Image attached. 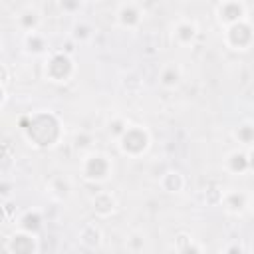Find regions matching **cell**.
<instances>
[{
	"mask_svg": "<svg viewBox=\"0 0 254 254\" xmlns=\"http://www.w3.org/2000/svg\"><path fill=\"white\" fill-rule=\"evenodd\" d=\"M119 147L125 155L139 157L149 149V133L143 127H127L119 137Z\"/></svg>",
	"mask_w": 254,
	"mask_h": 254,
	"instance_id": "obj_1",
	"label": "cell"
},
{
	"mask_svg": "<svg viewBox=\"0 0 254 254\" xmlns=\"http://www.w3.org/2000/svg\"><path fill=\"white\" fill-rule=\"evenodd\" d=\"M81 173H83V177L87 181L101 183L111 175V161L103 153H91V155H87L83 159Z\"/></svg>",
	"mask_w": 254,
	"mask_h": 254,
	"instance_id": "obj_2",
	"label": "cell"
},
{
	"mask_svg": "<svg viewBox=\"0 0 254 254\" xmlns=\"http://www.w3.org/2000/svg\"><path fill=\"white\" fill-rule=\"evenodd\" d=\"M46 75L48 79L56 83H64L73 75V62L67 54H54L50 62L46 64Z\"/></svg>",
	"mask_w": 254,
	"mask_h": 254,
	"instance_id": "obj_3",
	"label": "cell"
},
{
	"mask_svg": "<svg viewBox=\"0 0 254 254\" xmlns=\"http://www.w3.org/2000/svg\"><path fill=\"white\" fill-rule=\"evenodd\" d=\"M254 42V30L248 22L240 20L232 26H226V44L232 50H246Z\"/></svg>",
	"mask_w": 254,
	"mask_h": 254,
	"instance_id": "obj_4",
	"label": "cell"
},
{
	"mask_svg": "<svg viewBox=\"0 0 254 254\" xmlns=\"http://www.w3.org/2000/svg\"><path fill=\"white\" fill-rule=\"evenodd\" d=\"M6 250L12 252V254H34L38 250V244H36V238H34L32 232L22 230V232H16L8 240Z\"/></svg>",
	"mask_w": 254,
	"mask_h": 254,
	"instance_id": "obj_5",
	"label": "cell"
},
{
	"mask_svg": "<svg viewBox=\"0 0 254 254\" xmlns=\"http://www.w3.org/2000/svg\"><path fill=\"white\" fill-rule=\"evenodd\" d=\"M244 14H246V10L240 0H224L218 6V20L224 26H232V24L244 20Z\"/></svg>",
	"mask_w": 254,
	"mask_h": 254,
	"instance_id": "obj_6",
	"label": "cell"
},
{
	"mask_svg": "<svg viewBox=\"0 0 254 254\" xmlns=\"http://www.w3.org/2000/svg\"><path fill=\"white\" fill-rule=\"evenodd\" d=\"M115 206H117V202H115V198H113L111 192H97V194L91 198V208H93V212H95L97 216H101V218L113 214Z\"/></svg>",
	"mask_w": 254,
	"mask_h": 254,
	"instance_id": "obj_7",
	"label": "cell"
},
{
	"mask_svg": "<svg viewBox=\"0 0 254 254\" xmlns=\"http://www.w3.org/2000/svg\"><path fill=\"white\" fill-rule=\"evenodd\" d=\"M117 20L123 28H137L141 24V12L135 4H123L117 12Z\"/></svg>",
	"mask_w": 254,
	"mask_h": 254,
	"instance_id": "obj_8",
	"label": "cell"
},
{
	"mask_svg": "<svg viewBox=\"0 0 254 254\" xmlns=\"http://www.w3.org/2000/svg\"><path fill=\"white\" fill-rule=\"evenodd\" d=\"M226 169L234 175H240L244 171H248V153H242V151H232L228 157H226Z\"/></svg>",
	"mask_w": 254,
	"mask_h": 254,
	"instance_id": "obj_9",
	"label": "cell"
},
{
	"mask_svg": "<svg viewBox=\"0 0 254 254\" xmlns=\"http://www.w3.org/2000/svg\"><path fill=\"white\" fill-rule=\"evenodd\" d=\"M196 38V26L192 22H179L175 28V40L183 46L190 44Z\"/></svg>",
	"mask_w": 254,
	"mask_h": 254,
	"instance_id": "obj_10",
	"label": "cell"
},
{
	"mask_svg": "<svg viewBox=\"0 0 254 254\" xmlns=\"http://www.w3.org/2000/svg\"><path fill=\"white\" fill-rule=\"evenodd\" d=\"M161 185L167 192H181L183 187H185V179L179 171H167L161 179Z\"/></svg>",
	"mask_w": 254,
	"mask_h": 254,
	"instance_id": "obj_11",
	"label": "cell"
},
{
	"mask_svg": "<svg viewBox=\"0 0 254 254\" xmlns=\"http://www.w3.org/2000/svg\"><path fill=\"white\" fill-rule=\"evenodd\" d=\"M159 81L163 87H175L179 81H181V67L175 65V64H169L161 69V75H159Z\"/></svg>",
	"mask_w": 254,
	"mask_h": 254,
	"instance_id": "obj_12",
	"label": "cell"
},
{
	"mask_svg": "<svg viewBox=\"0 0 254 254\" xmlns=\"http://www.w3.org/2000/svg\"><path fill=\"white\" fill-rule=\"evenodd\" d=\"M79 240L89 248H97L101 244V230L95 224H85L79 232Z\"/></svg>",
	"mask_w": 254,
	"mask_h": 254,
	"instance_id": "obj_13",
	"label": "cell"
},
{
	"mask_svg": "<svg viewBox=\"0 0 254 254\" xmlns=\"http://www.w3.org/2000/svg\"><path fill=\"white\" fill-rule=\"evenodd\" d=\"M222 204H224V208H226L228 212L238 214V212H242L244 206H246V196H244L242 192H228V194H224Z\"/></svg>",
	"mask_w": 254,
	"mask_h": 254,
	"instance_id": "obj_14",
	"label": "cell"
},
{
	"mask_svg": "<svg viewBox=\"0 0 254 254\" xmlns=\"http://www.w3.org/2000/svg\"><path fill=\"white\" fill-rule=\"evenodd\" d=\"M20 228L26 230V232L36 234V232L42 228V216H40L38 212H26V214L20 218Z\"/></svg>",
	"mask_w": 254,
	"mask_h": 254,
	"instance_id": "obj_15",
	"label": "cell"
},
{
	"mask_svg": "<svg viewBox=\"0 0 254 254\" xmlns=\"http://www.w3.org/2000/svg\"><path fill=\"white\" fill-rule=\"evenodd\" d=\"M40 24V14L36 10H26L22 16H20V26L28 32H34Z\"/></svg>",
	"mask_w": 254,
	"mask_h": 254,
	"instance_id": "obj_16",
	"label": "cell"
},
{
	"mask_svg": "<svg viewBox=\"0 0 254 254\" xmlns=\"http://www.w3.org/2000/svg\"><path fill=\"white\" fill-rule=\"evenodd\" d=\"M234 137L242 143V145H252L254 143V127L250 123H244L240 125L236 131H234Z\"/></svg>",
	"mask_w": 254,
	"mask_h": 254,
	"instance_id": "obj_17",
	"label": "cell"
},
{
	"mask_svg": "<svg viewBox=\"0 0 254 254\" xmlns=\"http://www.w3.org/2000/svg\"><path fill=\"white\" fill-rule=\"evenodd\" d=\"M26 46H28V50L34 52V54H42V52L46 50V42H44V38L38 36V34H34V32L28 34V38H26Z\"/></svg>",
	"mask_w": 254,
	"mask_h": 254,
	"instance_id": "obj_18",
	"label": "cell"
},
{
	"mask_svg": "<svg viewBox=\"0 0 254 254\" xmlns=\"http://www.w3.org/2000/svg\"><path fill=\"white\" fill-rule=\"evenodd\" d=\"M125 129H127V123H125L123 119H113V121L109 123V133H111V135H115L117 139L125 133Z\"/></svg>",
	"mask_w": 254,
	"mask_h": 254,
	"instance_id": "obj_19",
	"label": "cell"
},
{
	"mask_svg": "<svg viewBox=\"0 0 254 254\" xmlns=\"http://www.w3.org/2000/svg\"><path fill=\"white\" fill-rule=\"evenodd\" d=\"M77 149H87L91 145V137L87 133H77L75 135V143H73Z\"/></svg>",
	"mask_w": 254,
	"mask_h": 254,
	"instance_id": "obj_20",
	"label": "cell"
},
{
	"mask_svg": "<svg viewBox=\"0 0 254 254\" xmlns=\"http://www.w3.org/2000/svg\"><path fill=\"white\" fill-rule=\"evenodd\" d=\"M73 38H75V40H85V38H89V28H87L85 24H77V26L73 28Z\"/></svg>",
	"mask_w": 254,
	"mask_h": 254,
	"instance_id": "obj_21",
	"label": "cell"
},
{
	"mask_svg": "<svg viewBox=\"0 0 254 254\" xmlns=\"http://www.w3.org/2000/svg\"><path fill=\"white\" fill-rule=\"evenodd\" d=\"M127 242H129V248H131V250H143V246H145V238H141V236H137V234H133Z\"/></svg>",
	"mask_w": 254,
	"mask_h": 254,
	"instance_id": "obj_22",
	"label": "cell"
},
{
	"mask_svg": "<svg viewBox=\"0 0 254 254\" xmlns=\"http://www.w3.org/2000/svg\"><path fill=\"white\" fill-rule=\"evenodd\" d=\"M62 6L67 8V10H73L79 6V0H62Z\"/></svg>",
	"mask_w": 254,
	"mask_h": 254,
	"instance_id": "obj_23",
	"label": "cell"
},
{
	"mask_svg": "<svg viewBox=\"0 0 254 254\" xmlns=\"http://www.w3.org/2000/svg\"><path fill=\"white\" fill-rule=\"evenodd\" d=\"M248 169H250V171H254V149L248 153Z\"/></svg>",
	"mask_w": 254,
	"mask_h": 254,
	"instance_id": "obj_24",
	"label": "cell"
}]
</instances>
